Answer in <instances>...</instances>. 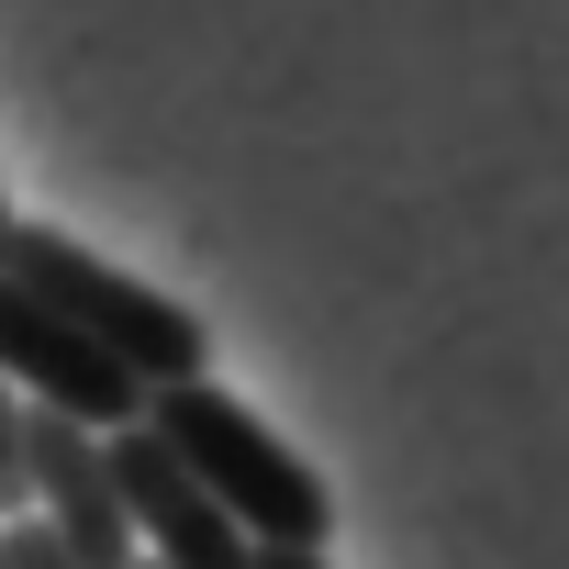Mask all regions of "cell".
Returning a JSON list of instances; mask_svg holds the SVG:
<instances>
[{
	"mask_svg": "<svg viewBox=\"0 0 569 569\" xmlns=\"http://www.w3.org/2000/svg\"><path fill=\"white\" fill-rule=\"evenodd\" d=\"M101 469H112V502H123V525H134V558H146V569H257V547H246V536L201 502V480L146 436V413L101 436Z\"/></svg>",
	"mask_w": 569,
	"mask_h": 569,
	"instance_id": "obj_3",
	"label": "cell"
},
{
	"mask_svg": "<svg viewBox=\"0 0 569 569\" xmlns=\"http://www.w3.org/2000/svg\"><path fill=\"white\" fill-rule=\"evenodd\" d=\"M23 513H34L79 569H134V525H123V502H112V469H101V436H90V425L23 413Z\"/></svg>",
	"mask_w": 569,
	"mask_h": 569,
	"instance_id": "obj_5",
	"label": "cell"
},
{
	"mask_svg": "<svg viewBox=\"0 0 569 569\" xmlns=\"http://www.w3.org/2000/svg\"><path fill=\"white\" fill-rule=\"evenodd\" d=\"M0 569H79V558H68L34 513H12V525H0Z\"/></svg>",
	"mask_w": 569,
	"mask_h": 569,
	"instance_id": "obj_6",
	"label": "cell"
},
{
	"mask_svg": "<svg viewBox=\"0 0 569 569\" xmlns=\"http://www.w3.org/2000/svg\"><path fill=\"white\" fill-rule=\"evenodd\" d=\"M0 279H12V291H34L79 347H101L134 391L212 380V336H201V313L168 302L157 279H123L112 257H90V246L57 234V223H12V246H0Z\"/></svg>",
	"mask_w": 569,
	"mask_h": 569,
	"instance_id": "obj_2",
	"label": "cell"
},
{
	"mask_svg": "<svg viewBox=\"0 0 569 569\" xmlns=\"http://www.w3.org/2000/svg\"><path fill=\"white\" fill-rule=\"evenodd\" d=\"M12 223H23V212H12V201H0V246H12Z\"/></svg>",
	"mask_w": 569,
	"mask_h": 569,
	"instance_id": "obj_9",
	"label": "cell"
},
{
	"mask_svg": "<svg viewBox=\"0 0 569 569\" xmlns=\"http://www.w3.org/2000/svg\"><path fill=\"white\" fill-rule=\"evenodd\" d=\"M257 569H325V558H291V547H257Z\"/></svg>",
	"mask_w": 569,
	"mask_h": 569,
	"instance_id": "obj_8",
	"label": "cell"
},
{
	"mask_svg": "<svg viewBox=\"0 0 569 569\" xmlns=\"http://www.w3.org/2000/svg\"><path fill=\"white\" fill-rule=\"evenodd\" d=\"M0 391H12L23 413L90 425V436H112V425H134V413H146V391H134L101 347H79L34 291H12V279H0Z\"/></svg>",
	"mask_w": 569,
	"mask_h": 569,
	"instance_id": "obj_4",
	"label": "cell"
},
{
	"mask_svg": "<svg viewBox=\"0 0 569 569\" xmlns=\"http://www.w3.org/2000/svg\"><path fill=\"white\" fill-rule=\"evenodd\" d=\"M146 436L201 480V502L246 536V547H291V558H325L336 536V491L313 480V458H291L223 380H179V391H146Z\"/></svg>",
	"mask_w": 569,
	"mask_h": 569,
	"instance_id": "obj_1",
	"label": "cell"
},
{
	"mask_svg": "<svg viewBox=\"0 0 569 569\" xmlns=\"http://www.w3.org/2000/svg\"><path fill=\"white\" fill-rule=\"evenodd\" d=\"M134 569H146V558H134Z\"/></svg>",
	"mask_w": 569,
	"mask_h": 569,
	"instance_id": "obj_10",
	"label": "cell"
},
{
	"mask_svg": "<svg viewBox=\"0 0 569 569\" xmlns=\"http://www.w3.org/2000/svg\"><path fill=\"white\" fill-rule=\"evenodd\" d=\"M23 513V402L0 391V525Z\"/></svg>",
	"mask_w": 569,
	"mask_h": 569,
	"instance_id": "obj_7",
	"label": "cell"
}]
</instances>
